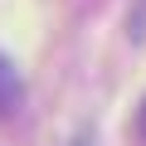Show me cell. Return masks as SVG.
<instances>
[{"label": "cell", "mask_w": 146, "mask_h": 146, "mask_svg": "<svg viewBox=\"0 0 146 146\" xmlns=\"http://www.w3.org/2000/svg\"><path fill=\"white\" fill-rule=\"evenodd\" d=\"M20 98V83H15V73H10V63L0 58V112H5L10 102Z\"/></svg>", "instance_id": "cell-1"}]
</instances>
